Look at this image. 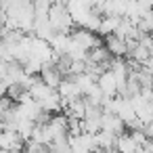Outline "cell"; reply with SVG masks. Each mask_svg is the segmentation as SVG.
<instances>
[{"label":"cell","instance_id":"5","mask_svg":"<svg viewBox=\"0 0 153 153\" xmlns=\"http://www.w3.org/2000/svg\"><path fill=\"white\" fill-rule=\"evenodd\" d=\"M111 57H113V55L105 48L103 42H101V44H94L92 48H88V55H86L88 61H94V63L103 65L105 69H109V61H111Z\"/></svg>","mask_w":153,"mask_h":153},{"label":"cell","instance_id":"1","mask_svg":"<svg viewBox=\"0 0 153 153\" xmlns=\"http://www.w3.org/2000/svg\"><path fill=\"white\" fill-rule=\"evenodd\" d=\"M48 21H51V25H53L57 32L69 34L71 27H74V17H71L67 4H65V2H59V0H57V2H53L51 9H48Z\"/></svg>","mask_w":153,"mask_h":153},{"label":"cell","instance_id":"15","mask_svg":"<svg viewBox=\"0 0 153 153\" xmlns=\"http://www.w3.org/2000/svg\"><path fill=\"white\" fill-rule=\"evenodd\" d=\"M0 48H2V42H0Z\"/></svg>","mask_w":153,"mask_h":153},{"label":"cell","instance_id":"13","mask_svg":"<svg viewBox=\"0 0 153 153\" xmlns=\"http://www.w3.org/2000/svg\"><path fill=\"white\" fill-rule=\"evenodd\" d=\"M15 107V101L11 99V97H7V94H2V97H0V113H7V111H11Z\"/></svg>","mask_w":153,"mask_h":153},{"label":"cell","instance_id":"10","mask_svg":"<svg viewBox=\"0 0 153 153\" xmlns=\"http://www.w3.org/2000/svg\"><path fill=\"white\" fill-rule=\"evenodd\" d=\"M136 27H138L140 32H145V34H153V9H151V7L143 11V15H140L138 21H136Z\"/></svg>","mask_w":153,"mask_h":153},{"label":"cell","instance_id":"8","mask_svg":"<svg viewBox=\"0 0 153 153\" xmlns=\"http://www.w3.org/2000/svg\"><path fill=\"white\" fill-rule=\"evenodd\" d=\"M120 21H122L120 15H103L97 32H101L103 36H105V34H111V32H115V27L120 25Z\"/></svg>","mask_w":153,"mask_h":153},{"label":"cell","instance_id":"14","mask_svg":"<svg viewBox=\"0 0 153 153\" xmlns=\"http://www.w3.org/2000/svg\"><path fill=\"white\" fill-rule=\"evenodd\" d=\"M4 17H7V11H0V38L4 34Z\"/></svg>","mask_w":153,"mask_h":153},{"label":"cell","instance_id":"4","mask_svg":"<svg viewBox=\"0 0 153 153\" xmlns=\"http://www.w3.org/2000/svg\"><path fill=\"white\" fill-rule=\"evenodd\" d=\"M40 78H42L51 88H57L59 82L63 80V74L57 69V65H55L53 61H48V63H42V67H40Z\"/></svg>","mask_w":153,"mask_h":153},{"label":"cell","instance_id":"11","mask_svg":"<svg viewBox=\"0 0 153 153\" xmlns=\"http://www.w3.org/2000/svg\"><path fill=\"white\" fill-rule=\"evenodd\" d=\"M149 55H151V51H149L145 44H140V42H138L132 51H128V57H132V59H134V61H138L140 65L147 61V57H149Z\"/></svg>","mask_w":153,"mask_h":153},{"label":"cell","instance_id":"2","mask_svg":"<svg viewBox=\"0 0 153 153\" xmlns=\"http://www.w3.org/2000/svg\"><path fill=\"white\" fill-rule=\"evenodd\" d=\"M69 36H71V40L74 42H78L82 48H92L94 44H101V40L94 36V32L92 30H88V27H82V25H78V27H71V32H69Z\"/></svg>","mask_w":153,"mask_h":153},{"label":"cell","instance_id":"6","mask_svg":"<svg viewBox=\"0 0 153 153\" xmlns=\"http://www.w3.org/2000/svg\"><path fill=\"white\" fill-rule=\"evenodd\" d=\"M115 136L117 134H113L109 130H103V128L99 132H94V140H97L99 151H113L115 149Z\"/></svg>","mask_w":153,"mask_h":153},{"label":"cell","instance_id":"9","mask_svg":"<svg viewBox=\"0 0 153 153\" xmlns=\"http://www.w3.org/2000/svg\"><path fill=\"white\" fill-rule=\"evenodd\" d=\"M136 147H138V145L132 140V136H130L128 132H122V134L115 136V149H117V151L130 153V151H136Z\"/></svg>","mask_w":153,"mask_h":153},{"label":"cell","instance_id":"3","mask_svg":"<svg viewBox=\"0 0 153 153\" xmlns=\"http://www.w3.org/2000/svg\"><path fill=\"white\" fill-rule=\"evenodd\" d=\"M103 44H105V48L113 55V57H126V53H128V48H126V40L122 38V36H117V34H105V40H103Z\"/></svg>","mask_w":153,"mask_h":153},{"label":"cell","instance_id":"12","mask_svg":"<svg viewBox=\"0 0 153 153\" xmlns=\"http://www.w3.org/2000/svg\"><path fill=\"white\" fill-rule=\"evenodd\" d=\"M27 88L21 84V82H11L9 86H7V97H11L15 103H19V99L23 97V92H25Z\"/></svg>","mask_w":153,"mask_h":153},{"label":"cell","instance_id":"7","mask_svg":"<svg viewBox=\"0 0 153 153\" xmlns=\"http://www.w3.org/2000/svg\"><path fill=\"white\" fill-rule=\"evenodd\" d=\"M97 84H99V88H101L105 94H109V97L115 94V86H117V82H115V76H113L111 69H105V71L97 78Z\"/></svg>","mask_w":153,"mask_h":153}]
</instances>
